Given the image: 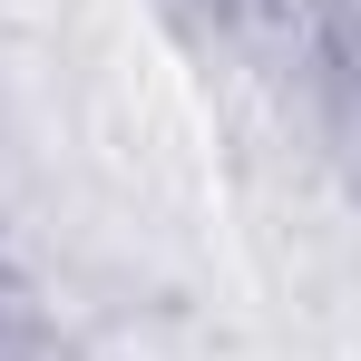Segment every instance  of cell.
I'll return each instance as SVG.
<instances>
[{
    "label": "cell",
    "instance_id": "cell-1",
    "mask_svg": "<svg viewBox=\"0 0 361 361\" xmlns=\"http://www.w3.org/2000/svg\"><path fill=\"white\" fill-rule=\"evenodd\" d=\"M332 20H342V30H352V49H361V0H332Z\"/></svg>",
    "mask_w": 361,
    "mask_h": 361
}]
</instances>
